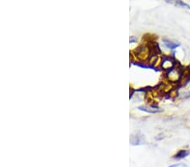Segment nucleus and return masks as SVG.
Here are the masks:
<instances>
[{
    "label": "nucleus",
    "mask_w": 190,
    "mask_h": 167,
    "mask_svg": "<svg viewBox=\"0 0 190 167\" xmlns=\"http://www.w3.org/2000/svg\"><path fill=\"white\" fill-rule=\"evenodd\" d=\"M130 143H131V144H133V145H139V144H144L143 136L142 135H133V136L131 137Z\"/></svg>",
    "instance_id": "nucleus-1"
},
{
    "label": "nucleus",
    "mask_w": 190,
    "mask_h": 167,
    "mask_svg": "<svg viewBox=\"0 0 190 167\" xmlns=\"http://www.w3.org/2000/svg\"><path fill=\"white\" fill-rule=\"evenodd\" d=\"M162 66L165 69H171H171H172L171 68L173 66V62H172V60H171L170 58L166 57V58L163 59Z\"/></svg>",
    "instance_id": "nucleus-2"
},
{
    "label": "nucleus",
    "mask_w": 190,
    "mask_h": 167,
    "mask_svg": "<svg viewBox=\"0 0 190 167\" xmlns=\"http://www.w3.org/2000/svg\"><path fill=\"white\" fill-rule=\"evenodd\" d=\"M139 110L144 111V112H149V113H157V112H162L161 109H158L157 107H139Z\"/></svg>",
    "instance_id": "nucleus-3"
},
{
    "label": "nucleus",
    "mask_w": 190,
    "mask_h": 167,
    "mask_svg": "<svg viewBox=\"0 0 190 167\" xmlns=\"http://www.w3.org/2000/svg\"><path fill=\"white\" fill-rule=\"evenodd\" d=\"M189 154H190V150H185V149H183V150H180L177 154L175 155V159H183V158H185L187 157Z\"/></svg>",
    "instance_id": "nucleus-4"
},
{
    "label": "nucleus",
    "mask_w": 190,
    "mask_h": 167,
    "mask_svg": "<svg viewBox=\"0 0 190 167\" xmlns=\"http://www.w3.org/2000/svg\"><path fill=\"white\" fill-rule=\"evenodd\" d=\"M164 44L166 45V47H167V48H170V49H175L176 47H179V43H174V42H172V41H170L167 40H164Z\"/></svg>",
    "instance_id": "nucleus-5"
},
{
    "label": "nucleus",
    "mask_w": 190,
    "mask_h": 167,
    "mask_svg": "<svg viewBox=\"0 0 190 167\" xmlns=\"http://www.w3.org/2000/svg\"><path fill=\"white\" fill-rule=\"evenodd\" d=\"M173 4H174L175 5H176V6H181V7H183V8H187V9H190L189 5V4H185V3H183V1H175Z\"/></svg>",
    "instance_id": "nucleus-6"
},
{
    "label": "nucleus",
    "mask_w": 190,
    "mask_h": 167,
    "mask_svg": "<svg viewBox=\"0 0 190 167\" xmlns=\"http://www.w3.org/2000/svg\"><path fill=\"white\" fill-rule=\"evenodd\" d=\"M136 66H139V67L144 68H153L152 66L150 65H146V64H144V63H134Z\"/></svg>",
    "instance_id": "nucleus-7"
},
{
    "label": "nucleus",
    "mask_w": 190,
    "mask_h": 167,
    "mask_svg": "<svg viewBox=\"0 0 190 167\" xmlns=\"http://www.w3.org/2000/svg\"><path fill=\"white\" fill-rule=\"evenodd\" d=\"M135 41H137V40H136V38L134 36H131L130 37V42H135Z\"/></svg>",
    "instance_id": "nucleus-8"
}]
</instances>
